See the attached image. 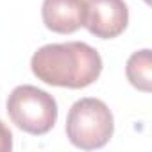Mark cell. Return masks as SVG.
Returning <instances> with one entry per match:
<instances>
[{
  "instance_id": "obj_4",
  "label": "cell",
  "mask_w": 152,
  "mask_h": 152,
  "mask_svg": "<svg viewBox=\"0 0 152 152\" xmlns=\"http://www.w3.org/2000/svg\"><path fill=\"white\" fill-rule=\"evenodd\" d=\"M129 23V9L124 0H86L84 27L100 39L120 36Z\"/></svg>"
},
{
  "instance_id": "obj_7",
  "label": "cell",
  "mask_w": 152,
  "mask_h": 152,
  "mask_svg": "<svg viewBox=\"0 0 152 152\" xmlns=\"http://www.w3.org/2000/svg\"><path fill=\"white\" fill-rule=\"evenodd\" d=\"M13 148V132L11 129L0 120V152H11Z\"/></svg>"
},
{
  "instance_id": "obj_3",
  "label": "cell",
  "mask_w": 152,
  "mask_h": 152,
  "mask_svg": "<svg viewBox=\"0 0 152 152\" xmlns=\"http://www.w3.org/2000/svg\"><path fill=\"white\" fill-rule=\"evenodd\" d=\"M11 122L23 132L43 136L57 122V102L56 99L36 86L22 84L16 86L6 104Z\"/></svg>"
},
{
  "instance_id": "obj_2",
  "label": "cell",
  "mask_w": 152,
  "mask_h": 152,
  "mask_svg": "<svg viewBox=\"0 0 152 152\" xmlns=\"http://www.w3.org/2000/svg\"><path fill=\"white\" fill-rule=\"evenodd\" d=\"M64 131L73 147L83 150L102 148L115 131L113 113L100 99H81L70 107Z\"/></svg>"
},
{
  "instance_id": "obj_1",
  "label": "cell",
  "mask_w": 152,
  "mask_h": 152,
  "mask_svg": "<svg viewBox=\"0 0 152 152\" xmlns=\"http://www.w3.org/2000/svg\"><path fill=\"white\" fill-rule=\"evenodd\" d=\"M31 70L45 84L83 90L100 77L102 57L84 41L50 43L34 52Z\"/></svg>"
},
{
  "instance_id": "obj_6",
  "label": "cell",
  "mask_w": 152,
  "mask_h": 152,
  "mask_svg": "<svg viewBox=\"0 0 152 152\" xmlns=\"http://www.w3.org/2000/svg\"><path fill=\"white\" fill-rule=\"evenodd\" d=\"M127 81L140 91L148 93L152 90V57L150 50L143 48L134 52L125 64Z\"/></svg>"
},
{
  "instance_id": "obj_5",
  "label": "cell",
  "mask_w": 152,
  "mask_h": 152,
  "mask_svg": "<svg viewBox=\"0 0 152 152\" xmlns=\"http://www.w3.org/2000/svg\"><path fill=\"white\" fill-rule=\"evenodd\" d=\"M41 18L48 31L72 34L84 27L86 0H43Z\"/></svg>"
}]
</instances>
